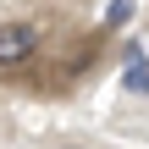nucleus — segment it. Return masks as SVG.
Wrapping results in <instances>:
<instances>
[{"mask_svg": "<svg viewBox=\"0 0 149 149\" xmlns=\"http://www.w3.org/2000/svg\"><path fill=\"white\" fill-rule=\"evenodd\" d=\"M72 149H77V144H72Z\"/></svg>", "mask_w": 149, "mask_h": 149, "instance_id": "nucleus-4", "label": "nucleus"}, {"mask_svg": "<svg viewBox=\"0 0 149 149\" xmlns=\"http://www.w3.org/2000/svg\"><path fill=\"white\" fill-rule=\"evenodd\" d=\"M39 39H44L39 22H0V66L6 72L11 66H28L39 55Z\"/></svg>", "mask_w": 149, "mask_h": 149, "instance_id": "nucleus-1", "label": "nucleus"}, {"mask_svg": "<svg viewBox=\"0 0 149 149\" xmlns=\"http://www.w3.org/2000/svg\"><path fill=\"white\" fill-rule=\"evenodd\" d=\"M127 17H133V0H111V11H105V22H111V28H122Z\"/></svg>", "mask_w": 149, "mask_h": 149, "instance_id": "nucleus-3", "label": "nucleus"}, {"mask_svg": "<svg viewBox=\"0 0 149 149\" xmlns=\"http://www.w3.org/2000/svg\"><path fill=\"white\" fill-rule=\"evenodd\" d=\"M122 83H127L133 94H149V61H144V55H133V61H127V77H122Z\"/></svg>", "mask_w": 149, "mask_h": 149, "instance_id": "nucleus-2", "label": "nucleus"}]
</instances>
